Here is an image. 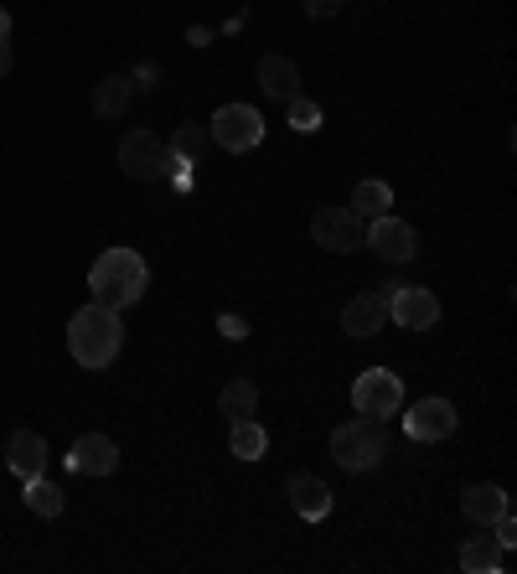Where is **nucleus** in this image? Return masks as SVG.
Instances as JSON below:
<instances>
[{
	"label": "nucleus",
	"instance_id": "nucleus-1",
	"mask_svg": "<svg viewBox=\"0 0 517 574\" xmlns=\"http://www.w3.org/2000/svg\"><path fill=\"white\" fill-rule=\"evenodd\" d=\"M124 347V326H120V311H109L99 300H88L83 311H73L68 321V352L79 368H109Z\"/></svg>",
	"mask_w": 517,
	"mask_h": 574
},
{
	"label": "nucleus",
	"instance_id": "nucleus-2",
	"mask_svg": "<svg viewBox=\"0 0 517 574\" xmlns=\"http://www.w3.org/2000/svg\"><path fill=\"white\" fill-rule=\"evenodd\" d=\"M145 285H151V270H145V259L135 249H104L94 259V270H88V290L99 306L109 311H124V306H135L145 296Z\"/></svg>",
	"mask_w": 517,
	"mask_h": 574
},
{
	"label": "nucleus",
	"instance_id": "nucleus-3",
	"mask_svg": "<svg viewBox=\"0 0 517 574\" xmlns=\"http://www.w3.org/2000/svg\"><path fill=\"white\" fill-rule=\"evenodd\" d=\"M332 456H337L341 471H378L383 456H388V430H383V419H347L332 430Z\"/></svg>",
	"mask_w": 517,
	"mask_h": 574
},
{
	"label": "nucleus",
	"instance_id": "nucleus-4",
	"mask_svg": "<svg viewBox=\"0 0 517 574\" xmlns=\"http://www.w3.org/2000/svg\"><path fill=\"white\" fill-rule=\"evenodd\" d=\"M207 135H213V145L243 156V151H254L258 140H264V115H258L254 104H223L218 115H213V124H207Z\"/></svg>",
	"mask_w": 517,
	"mask_h": 574
},
{
	"label": "nucleus",
	"instance_id": "nucleus-5",
	"mask_svg": "<svg viewBox=\"0 0 517 574\" xmlns=\"http://www.w3.org/2000/svg\"><path fill=\"white\" fill-rule=\"evenodd\" d=\"M352 409L368 419H388L404 409V383L388 368H368V373L352 383Z\"/></svg>",
	"mask_w": 517,
	"mask_h": 574
},
{
	"label": "nucleus",
	"instance_id": "nucleus-6",
	"mask_svg": "<svg viewBox=\"0 0 517 574\" xmlns=\"http://www.w3.org/2000/svg\"><path fill=\"white\" fill-rule=\"evenodd\" d=\"M388 321H398L404 332H430L440 321V300L424 285H394L388 290Z\"/></svg>",
	"mask_w": 517,
	"mask_h": 574
},
{
	"label": "nucleus",
	"instance_id": "nucleus-7",
	"mask_svg": "<svg viewBox=\"0 0 517 574\" xmlns=\"http://www.w3.org/2000/svg\"><path fill=\"white\" fill-rule=\"evenodd\" d=\"M311 238L332 254H352V249H362V218L352 207H321L311 218Z\"/></svg>",
	"mask_w": 517,
	"mask_h": 574
},
{
	"label": "nucleus",
	"instance_id": "nucleus-8",
	"mask_svg": "<svg viewBox=\"0 0 517 574\" xmlns=\"http://www.w3.org/2000/svg\"><path fill=\"white\" fill-rule=\"evenodd\" d=\"M368 249L378 259H388V264H409V259L419 254V238H414V228L404 218H394V213H383V218H373L368 223Z\"/></svg>",
	"mask_w": 517,
	"mask_h": 574
},
{
	"label": "nucleus",
	"instance_id": "nucleus-9",
	"mask_svg": "<svg viewBox=\"0 0 517 574\" xmlns=\"http://www.w3.org/2000/svg\"><path fill=\"white\" fill-rule=\"evenodd\" d=\"M404 430H409V440H424V445L450 440L456 435V404L450 398H419L414 409L404 415Z\"/></svg>",
	"mask_w": 517,
	"mask_h": 574
},
{
	"label": "nucleus",
	"instance_id": "nucleus-10",
	"mask_svg": "<svg viewBox=\"0 0 517 574\" xmlns=\"http://www.w3.org/2000/svg\"><path fill=\"white\" fill-rule=\"evenodd\" d=\"M160 156H166V140L156 130H130L120 140V166L124 177L135 181H160Z\"/></svg>",
	"mask_w": 517,
	"mask_h": 574
},
{
	"label": "nucleus",
	"instance_id": "nucleus-11",
	"mask_svg": "<svg viewBox=\"0 0 517 574\" xmlns=\"http://www.w3.org/2000/svg\"><path fill=\"white\" fill-rule=\"evenodd\" d=\"M388 326V290H368V296L341 306V332L347 337H378Z\"/></svg>",
	"mask_w": 517,
	"mask_h": 574
},
{
	"label": "nucleus",
	"instance_id": "nucleus-12",
	"mask_svg": "<svg viewBox=\"0 0 517 574\" xmlns=\"http://www.w3.org/2000/svg\"><path fill=\"white\" fill-rule=\"evenodd\" d=\"M68 466L83 476H115V466H120V451H115V440L99 435V430H88V435L68 451Z\"/></svg>",
	"mask_w": 517,
	"mask_h": 574
},
{
	"label": "nucleus",
	"instance_id": "nucleus-13",
	"mask_svg": "<svg viewBox=\"0 0 517 574\" xmlns=\"http://www.w3.org/2000/svg\"><path fill=\"white\" fill-rule=\"evenodd\" d=\"M285 497H290V507H296L305 523H321V517L332 513V487H326L321 476H311V471H296V476H290Z\"/></svg>",
	"mask_w": 517,
	"mask_h": 574
},
{
	"label": "nucleus",
	"instance_id": "nucleus-14",
	"mask_svg": "<svg viewBox=\"0 0 517 574\" xmlns=\"http://www.w3.org/2000/svg\"><path fill=\"white\" fill-rule=\"evenodd\" d=\"M5 466H11L21 481L41 476V471H47V440L32 435V430H16V435L5 440Z\"/></svg>",
	"mask_w": 517,
	"mask_h": 574
},
{
	"label": "nucleus",
	"instance_id": "nucleus-15",
	"mask_svg": "<svg viewBox=\"0 0 517 574\" xmlns=\"http://www.w3.org/2000/svg\"><path fill=\"white\" fill-rule=\"evenodd\" d=\"M258 88H264L269 99H296L300 94V68L290 58L269 52V58H258Z\"/></svg>",
	"mask_w": 517,
	"mask_h": 574
},
{
	"label": "nucleus",
	"instance_id": "nucleus-16",
	"mask_svg": "<svg viewBox=\"0 0 517 574\" xmlns=\"http://www.w3.org/2000/svg\"><path fill=\"white\" fill-rule=\"evenodd\" d=\"M460 513L471 517L477 528H486L492 517L507 513V492H502V487H471V492L460 497Z\"/></svg>",
	"mask_w": 517,
	"mask_h": 574
},
{
	"label": "nucleus",
	"instance_id": "nucleus-17",
	"mask_svg": "<svg viewBox=\"0 0 517 574\" xmlns=\"http://www.w3.org/2000/svg\"><path fill=\"white\" fill-rule=\"evenodd\" d=\"M21 497H26V507L37 517H62L68 507V497H62L58 481H47V476H32V481H21Z\"/></svg>",
	"mask_w": 517,
	"mask_h": 574
},
{
	"label": "nucleus",
	"instance_id": "nucleus-18",
	"mask_svg": "<svg viewBox=\"0 0 517 574\" xmlns=\"http://www.w3.org/2000/svg\"><path fill=\"white\" fill-rule=\"evenodd\" d=\"M394 207V187L388 181H358V192H352V213H358L362 223L383 218Z\"/></svg>",
	"mask_w": 517,
	"mask_h": 574
},
{
	"label": "nucleus",
	"instance_id": "nucleus-19",
	"mask_svg": "<svg viewBox=\"0 0 517 574\" xmlns=\"http://www.w3.org/2000/svg\"><path fill=\"white\" fill-rule=\"evenodd\" d=\"M218 409L228 415V424H233V419H254V409H258V388L249 383V378H233V383H228V388L218 394Z\"/></svg>",
	"mask_w": 517,
	"mask_h": 574
},
{
	"label": "nucleus",
	"instance_id": "nucleus-20",
	"mask_svg": "<svg viewBox=\"0 0 517 574\" xmlns=\"http://www.w3.org/2000/svg\"><path fill=\"white\" fill-rule=\"evenodd\" d=\"M130 79H104V83H94V115L99 119H120L124 109H130Z\"/></svg>",
	"mask_w": 517,
	"mask_h": 574
},
{
	"label": "nucleus",
	"instance_id": "nucleus-21",
	"mask_svg": "<svg viewBox=\"0 0 517 574\" xmlns=\"http://www.w3.org/2000/svg\"><path fill=\"white\" fill-rule=\"evenodd\" d=\"M460 570L466 574H497L502 570V549H497V538H471L466 549H460Z\"/></svg>",
	"mask_w": 517,
	"mask_h": 574
},
{
	"label": "nucleus",
	"instance_id": "nucleus-22",
	"mask_svg": "<svg viewBox=\"0 0 517 574\" xmlns=\"http://www.w3.org/2000/svg\"><path fill=\"white\" fill-rule=\"evenodd\" d=\"M228 451H233L239 461H258L264 451H269V435H264V424H254V419H233Z\"/></svg>",
	"mask_w": 517,
	"mask_h": 574
},
{
	"label": "nucleus",
	"instance_id": "nucleus-23",
	"mask_svg": "<svg viewBox=\"0 0 517 574\" xmlns=\"http://www.w3.org/2000/svg\"><path fill=\"white\" fill-rule=\"evenodd\" d=\"M207 124H181L177 135L166 140V151H171V156H181L187 160V166H202V151H207Z\"/></svg>",
	"mask_w": 517,
	"mask_h": 574
},
{
	"label": "nucleus",
	"instance_id": "nucleus-24",
	"mask_svg": "<svg viewBox=\"0 0 517 574\" xmlns=\"http://www.w3.org/2000/svg\"><path fill=\"white\" fill-rule=\"evenodd\" d=\"M285 119H290V130L311 135V130H321V104L305 99V94H296V99H285Z\"/></svg>",
	"mask_w": 517,
	"mask_h": 574
},
{
	"label": "nucleus",
	"instance_id": "nucleus-25",
	"mask_svg": "<svg viewBox=\"0 0 517 574\" xmlns=\"http://www.w3.org/2000/svg\"><path fill=\"white\" fill-rule=\"evenodd\" d=\"M218 332L228 342H243V337H249V321H243V316H218Z\"/></svg>",
	"mask_w": 517,
	"mask_h": 574
},
{
	"label": "nucleus",
	"instance_id": "nucleus-26",
	"mask_svg": "<svg viewBox=\"0 0 517 574\" xmlns=\"http://www.w3.org/2000/svg\"><path fill=\"white\" fill-rule=\"evenodd\" d=\"M337 11H341V0H305V16H316V21L337 16Z\"/></svg>",
	"mask_w": 517,
	"mask_h": 574
},
{
	"label": "nucleus",
	"instance_id": "nucleus-27",
	"mask_svg": "<svg viewBox=\"0 0 517 574\" xmlns=\"http://www.w3.org/2000/svg\"><path fill=\"white\" fill-rule=\"evenodd\" d=\"M11 73V41H0V79Z\"/></svg>",
	"mask_w": 517,
	"mask_h": 574
},
{
	"label": "nucleus",
	"instance_id": "nucleus-28",
	"mask_svg": "<svg viewBox=\"0 0 517 574\" xmlns=\"http://www.w3.org/2000/svg\"><path fill=\"white\" fill-rule=\"evenodd\" d=\"M0 41H11V11H0Z\"/></svg>",
	"mask_w": 517,
	"mask_h": 574
}]
</instances>
